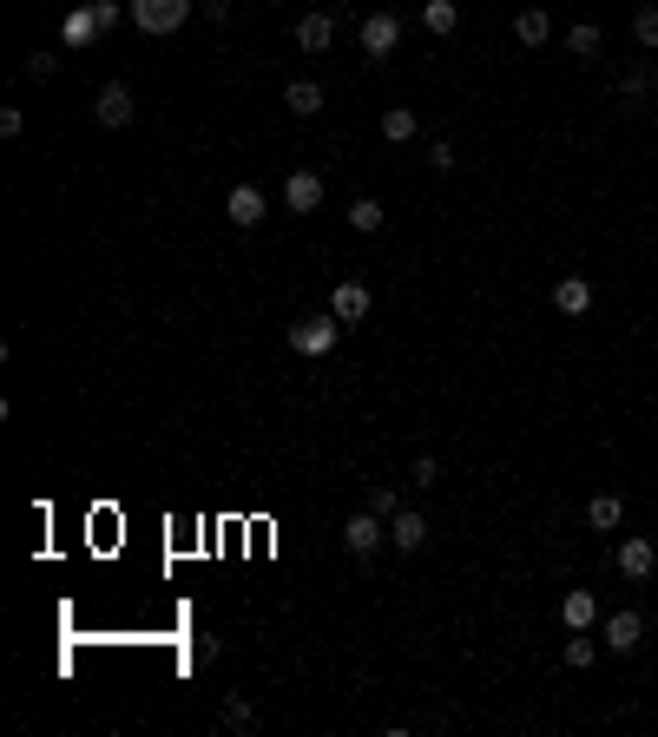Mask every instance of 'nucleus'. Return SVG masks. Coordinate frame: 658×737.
I'll use <instances>...</instances> for the list:
<instances>
[{
  "mask_svg": "<svg viewBox=\"0 0 658 737\" xmlns=\"http://www.w3.org/2000/svg\"><path fill=\"white\" fill-rule=\"evenodd\" d=\"M619 520H626V501H619V494H593V501H586V527H599V534H612Z\"/></svg>",
  "mask_w": 658,
  "mask_h": 737,
  "instance_id": "19",
  "label": "nucleus"
},
{
  "mask_svg": "<svg viewBox=\"0 0 658 737\" xmlns=\"http://www.w3.org/2000/svg\"><path fill=\"white\" fill-rule=\"evenodd\" d=\"M369 310H376V297H369V283H362V277H343L336 290H329V316H343V323H362Z\"/></svg>",
  "mask_w": 658,
  "mask_h": 737,
  "instance_id": "6",
  "label": "nucleus"
},
{
  "mask_svg": "<svg viewBox=\"0 0 658 737\" xmlns=\"http://www.w3.org/2000/svg\"><path fill=\"white\" fill-rule=\"evenodd\" d=\"M553 310H560V316H586V310H593V283H586V277H560V283H553Z\"/></svg>",
  "mask_w": 658,
  "mask_h": 737,
  "instance_id": "14",
  "label": "nucleus"
},
{
  "mask_svg": "<svg viewBox=\"0 0 658 737\" xmlns=\"http://www.w3.org/2000/svg\"><path fill=\"white\" fill-rule=\"evenodd\" d=\"M599 639H606V652H639L645 619L639 612H612V619H599Z\"/></svg>",
  "mask_w": 658,
  "mask_h": 737,
  "instance_id": "7",
  "label": "nucleus"
},
{
  "mask_svg": "<svg viewBox=\"0 0 658 737\" xmlns=\"http://www.w3.org/2000/svg\"><path fill=\"white\" fill-rule=\"evenodd\" d=\"M218 718H224V731H237V737H251V731H257V705L244 698V691H231V698H224Z\"/></svg>",
  "mask_w": 658,
  "mask_h": 737,
  "instance_id": "17",
  "label": "nucleus"
},
{
  "mask_svg": "<svg viewBox=\"0 0 658 737\" xmlns=\"http://www.w3.org/2000/svg\"><path fill=\"white\" fill-rule=\"evenodd\" d=\"M283 204H290L297 218H310L316 204H323V178H316V172H290V178H283Z\"/></svg>",
  "mask_w": 658,
  "mask_h": 737,
  "instance_id": "9",
  "label": "nucleus"
},
{
  "mask_svg": "<svg viewBox=\"0 0 658 737\" xmlns=\"http://www.w3.org/2000/svg\"><path fill=\"white\" fill-rule=\"evenodd\" d=\"M415 132H422V119H415V106H389V112H382V139H389V145H408V139H415Z\"/></svg>",
  "mask_w": 658,
  "mask_h": 737,
  "instance_id": "21",
  "label": "nucleus"
},
{
  "mask_svg": "<svg viewBox=\"0 0 658 737\" xmlns=\"http://www.w3.org/2000/svg\"><path fill=\"white\" fill-rule=\"evenodd\" d=\"M389 547H395V553H422V547H428V520L415 514V507H402V514L389 520Z\"/></svg>",
  "mask_w": 658,
  "mask_h": 737,
  "instance_id": "11",
  "label": "nucleus"
},
{
  "mask_svg": "<svg viewBox=\"0 0 658 737\" xmlns=\"http://www.w3.org/2000/svg\"><path fill=\"white\" fill-rule=\"evenodd\" d=\"M204 20H231V0H204Z\"/></svg>",
  "mask_w": 658,
  "mask_h": 737,
  "instance_id": "33",
  "label": "nucleus"
},
{
  "mask_svg": "<svg viewBox=\"0 0 658 737\" xmlns=\"http://www.w3.org/2000/svg\"><path fill=\"white\" fill-rule=\"evenodd\" d=\"M336 336H343V316H297V323H290V349H297V356H329Z\"/></svg>",
  "mask_w": 658,
  "mask_h": 737,
  "instance_id": "1",
  "label": "nucleus"
},
{
  "mask_svg": "<svg viewBox=\"0 0 658 737\" xmlns=\"http://www.w3.org/2000/svg\"><path fill=\"white\" fill-rule=\"evenodd\" d=\"M382 224H389V211H382L376 198H356V204H349V231L369 237V231H382Z\"/></svg>",
  "mask_w": 658,
  "mask_h": 737,
  "instance_id": "23",
  "label": "nucleus"
},
{
  "mask_svg": "<svg viewBox=\"0 0 658 737\" xmlns=\"http://www.w3.org/2000/svg\"><path fill=\"white\" fill-rule=\"evenodd\" d=\"M382 540H389V520H382V514H349L343 520V547L356 553V560H369Z\"/></svg>",
  "mask_w": 658,
  "mask_h": 737,
  "instance_id": "5",
  "label": "nucleus"
},
{
  "mask_svg": "<svg viewBox=\"0 0 658 737\" xmlns=\"http://www.w3.org/2000/svg\"><path fill=\"white\" fill-rule=\"evenodd\" d=\"M599 47H606V33H599L593 20H580V27H566V53H573V60H599Z\"/></svg>",
  "mask_w": 658,
  "mask_h": 737,
  "instance_id": "22",
  "label": "nucleus"
},
{
  "mask_svg": "<svg viewBox=\"0 0 658 737\" xmlns=\"http://www.w3.org/2000/svg\"><path fill=\"white\" fill-rule=\"evenodd\" d=\"M514 40H520V47H547V40H553V14H547V7H520V14H514Z\"/></svg>",
  "mask_w": 658,
  "mask_h": 737,
  "instance_id": "13",
  "label": "nucleus"
},
{
  "mask_svg": "<svg viewBox=\"0 0 658 737\" xmlns=\"http://www.w3.org/2000/svg\"><path fill=\"white\" fill-rule=\"evenodd\" d=\"M395 47H402V20L389 7H376V14L362 20V60H389Z\"/></svg>",
  "mask_w": 658,
  "mask_h": 737,
  "instance_id": "4",
  "label": "nucleus"
},
{
  "mask_svg": "<svg viewBox=\"0 0 658 737\" xmlns=\"http://www.w3.org/2000/svg\"><path fill=\"white\" fill-rule=\"evenodd\" d=\"M632 40L658 53V7H639V14H632Z\"/></svg>",
  "mask_w": 658,
  "mask_h": 737,
  "instance_id": "25",
  "label": "nucleus"
},
{
  "mask_svg": "<svg viewBox=\"0 0 658 737\" xmlns=\"http://www.w3.org/2000/svg\"><path fill=\"white\" fill-rule=\"evenodd\" d=\"M93 14H99V33H112L119 14H132V7H119V0H93Z\"/></svg>",
  "mask_w": 658,
  "mask_h": 737,
  "instance_id": "31",
  "label": "nucleus"
},
{
  "mask_svg": "<svg viewBox=\"0 0 658 737\" xmlns=\"http://www.w3.org/2000/svg\"><path fill=\"white\" fill-rule=\"evenodd\" d=\"M560 626H566V632H593V626H599V599L586 593V586H573V593L560 599Z\"/></svg>",
  "mask_w": 658,
  "mask_h": 737,
  "instance_id": "12",
  "label": "nucleus"
},
{
  "mask_svg": "<svg viewBox=\"0 0 658 737\" xmlns=\"http://www.w3.org/2000/svg\"><path fill=\"white\" fill-rule=\"evenodd\" d=\"M408 481H415V487H435L441 481V461L435 455H415V461H408Z\"/></svg>",
  "mask_w": 658,
  "mask_h": 737,
  "instance_id": "29",
  "label": "nucleus"
},
{
  "mask_svg": "<svg viewBox=\"0 0 658 737\" xmlns=\"http://www.w3.org/2000/svg\"><path fill=\"white\" fill-rule=\"evenodd\" d=\"M593 659H599V645L586 639V632H573V639H566V665H573V672H586Z\"/></svg>",
  "mask_w": 658,
  "mask_h": 737,
  "instance_id": "26",
  "label": "nucleus"
},
{
  "mask_svg": "<svg viewBox=\"0 0 658 737\" xmlns=\"http://www.w3.org/2000/svg\"><path fill=\"white\" fill-rule=\"evenodd\" d=\"M20 126H27V112H20V106H0V139H20Z\"/></svg>",
  "mask_w": 658,
  "mask_h": 737,
  "instance_id": "32",
  "label": "nucleus"
},
{
  "mask_svg": "<svg viewBox=\"0 0 658 737\" xmlns=\"http://www.w3.org/2000/svg\"><path fill=\"white\" fill-rule=\"evenodd\" d=\"M619 573H626V580H652V573H658V547L639 540V534L619 540Z\"/></svg>",
  "mask_w": 658,
  "mask_h": 737,
  "instance_id": "10",
  "label": "nucleus"
},
{
  "mask_svg": "<svg viewBox=\"0 0 658 737\" xmlns=\"http://www.w3.org/2000/svg\"><path fill=\"white\" fill-rule=\"evenodd\" d=\"M60 40H66V47H86V40H99V14H93V0H86V7H73V14H66Z\"/></svg>",
  "mask_w": 658,
  "mask_h": 737,
  "instance_id": "18",
  "label": "nucleus"
},
{
  "mask_svg": "<svg viewBox=\"0 0 658 737\" xmlns=\"http://www.w3.org/2000/svg\"><path fill=\"white\" fill-rule=\"evenodd\" d=\"M428 165H435V172H455L461 158H455V139H435L428 145Z\"/></svg>",
  "mask_w": 658,
  "mask_h": 737,
  "instance_id": "30",
  "label": "nucleus"
},
{
  "mask_svg": "<svg viewBox=\"0 0 658 737\" xmlns=\"http://www.w3.org/2000/svg\"><path fill=\"white\" fill-rule=\"evenodd\" d=\"M619 93H626V99H652V93H658V79L645 73V66H632V73H619Z\"/></svg>",
  "mask_w": 658,
  "mask_h": 737,
  "instance_id": "24",
  "label": "nucleus"
},
{
  "mask_svg": "<svg viewBox=\"0 0 658 737\" xmlns=\"http://www.w3.org/2000/svg\"><path fill=\"white\" fill-rule=\"evenodd\" d=\"M422 27L448 40V33H461V7L455 0H422Z\"/></svg>",
  "mask_w": 658,
  "mask_h": 737,
  "instance_id": "20",
  "label": "nucleus"
},
{
  "mask_svg": "<svg viewBox=\"0 0 658 737\" xmlns=\"http://www.w3.org/2000/svg\"><path fill=\"white\" fill-rule=\"evenodd\" d=\"M329 40H336V14H303L297 20V47L303 53H323Z\"/></svg>",
  "mask_w": 658,
  "mask_h": 737,
  "instance_id": "15",
  "label": "nucleus"
},
{
  "mask_svg": "<svg viewBox=\"0 0 658 737\" xmlns=\"http://www.w3.org/2000/svg\"><path fill=\"white\" fill-rule=\"evenodd\" d=\"M369 514H382V520H395V514H402V494H395V487H389V481H382V487H369Z\"/></svg>",
  "mask_w": 658,
  "mask_h": 737,
  "instance_id": "27",
  "label": "nucleus"
},
{
  "mask_svg": "<svg viewBox=\"0 0 658 737\" xmlns=\"http://www.w3.org/2000/svg\"><path fill=\"white\" fill-rule=\"evenodd\" d=\"M93 119L99 126H132V119H139V99H132V86L126 79H106V86H99V99H93Z\"/></svg>",
  "mask_w": 658,
  "mask_h": 737,
  "instance_id": "3",
  "label": "nucleus"
},
{
  "mask_svg": "<svg viewBox=\"0 0 658 737\" xmlns=\"http://www.w3.org/2000/svg\"><path fill=\"white\" fill-rule=\"evenodd\" d=\"M139 33H178L191 20V0H126Z\"/></svg>",
  "mask_w": 658,
  "mask_h": 737,
  "instance_id": "2",
  "label": "nucleus"
},
{
  "mask_svg": "<svg viewBox=\"0 0 658 737\" xmlns=\"http://www.w3.org/2000/svg\"><path fill=\"white\" fill-rule=\"evenodd\" d=\"M283 106L297 112V119H316V112H323V86H316V79H290V86H283Z\"/></svg>",
  "mask_w": 658,
  "mask_h": 737,
  "instance_id": "16",
  "label": "nucleus"
},
{
  "mask_svg": "<svg viewBox=\"0 0 658 737\" xmlns=\"http://www.w3.org/2000/svg\"><path fill=\"white\" fill-rule=\"evenodd\" d=\"M20 73H27V79H53V73H60V53H47V47L27 53V60H20Z\"/></svg>",
  "mask_w": 658,
  "mask_h": 737,
  "instance_id": "28",
  "label": "nucleus"
},
{
  "mask_svg": "<svg viewBox=\"0 0 658 737\" xmlns=\"http://www.w3.org/2000/svg\"><path fill=\"white\" fill-rule=\"evenodd\" d=\"M224 218H231L237 231L264 224V191H257V185H231V191H224Z\"/></svg>",
  "mask_w": 658,
  "mask_h": 737,
  "instance_id": "8",
  "label": "nucleus"
}]
</instances>
